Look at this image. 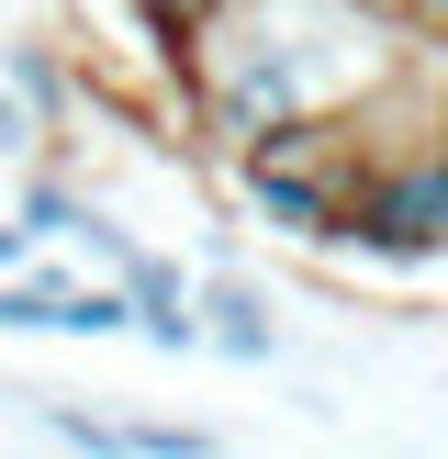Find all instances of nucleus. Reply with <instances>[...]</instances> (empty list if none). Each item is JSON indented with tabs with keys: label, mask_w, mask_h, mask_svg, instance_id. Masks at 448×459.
Masks as SVG:
<instances>
[{
	"label": "nucleus",
	"mask_w": 448,
	"mask_h": 459,
	"mask_svg": "<svg viewBox=\"0 0 448 459\" xmlns=\"http://www.w3.org/2000/svg\"><path fill=\"white\" fill-rule=\"evenodd\" d=\"M358 112H291L280 134H258L246 157H224L246 191V213H258V236L280 247H314V258H336L348 247V191H358Z\"/></svg>",
	"instance_id": "1"
},
{
	"label": "nucleus",
	"mask_w": 448,
	"mask_h": 459,
	"mask_svg": "<svg viewBox=\"0 0 448 459\" xmlns=\"http://www.w3.org/2000/svg\"><path fill=\"white\" fill-rule=\"evenodd\" d=\"M336 258H370V269H426V258H448V112L358 157L348 247H336Z\"/></svg>",
	"instance_id": "2"
},
{
	"label": "nucleus",
	"mask_w": 448,
	"mask_h": 459,
	"mask_svg": "<svg viewBox=\"0 0 448 459\" xmlns=\"http://www.w3.org/2000/svg\"><path fill=\"white\" fill-rule=\"evenodd\" d=\"M191 303H202V348H213V359H236V370H269V359H280V314H269V291L246 281L236 258L202 269Z\"/></svg>",
	"instance_id": "3"
},
{
	"label": "nucleus",
	"mask_w": 448,
	"mask_h": 459,
	"mask_svg": "<svg viewBox=\"0 0 448 459\" xmlns=\"http://www.w3.org/2000/svg\"><path fill=\"white\" fill-rule=\"evenodd\" d=\"M22 403H34V426H45L56 448H90V459H124V415H90L79 393H22Z\"/></svg>",
	"instance_id": "4"
},
{
	"label": "nucleus",
	"mask_w": 448,
	"mask_h": 459,
	"mask_svg": "<svg viewBox=\"0 0 448 459\" xmlns=\"http://www.w3.org/2000/svg\"><path fill=\"white\" fill-rule=\"evenodd\" d=\"M56 336H134V291L112 281H90V291H56Z\"/></svg>",
	"instance_id": "5"
},
{
	"label": "nucleus",
	"mask_w": 448,
	"mask_h": 459,
	"mask_svg": "<svg viewBox=\"0 0 448 459\" xmlns=\"http://www.w3.org/2000/svg\"><path fill=\"white\" fill-rule=\"evenodd\" d=\"M213 426H168V415H124V459H213Z\"/></svg>",
	"instance_id": "6"
},
{
	"label": "nucleus",
	"mask_w": 448,
	"mask_h": 459,
	"mask_svg": "<svg viewBox=\"0 0 448 459\" xmlns=\"http://www.w3.org/2000/svg\"><path fill=\"white\" fill-rule=\"evenodd\" d=\"M0 336H56V281H0Z\"/></svg>",
	"instance_id": "7"
},
{
	"label": "nucleus",
	"mask_w": 448,
	"mask_h": 459,
	"mask_svg": "<svg viewBox=\"0 0 448 459\" xmlns=\"http://www.w3.org/2000/svg\"><path fill=\"white\" fill-rule=\"evenodd\" d=\"M224 12H236V0H146L157 45H179V56H191V34H202V22H224Z\"/></svg>",
	"instance_id": "8"
},
{
	"label": "nucleus",
	"mask_w": 448,
	"mask_h": 459,
	"mask_svg": "<svg viewBox=\"0 0 448 459\" xmlns=\"http://www.w3.org/2000/svg\"><path fill=\"white\" fill-rule=\"evenodd\" d=\"M34 146H45V124H34V112H22V90L0 79V157H34Z\"/></svg>",
	"instance_id": "9"
},
{
	"label": "nucleus",
	"mask_w": 448,
	"mask_h": 459,
	"mask_svg": "<svg viewBox=\"0 0 448 459\" xmlns=\"http://www.w3.org/2000/svg\"><path fill=\"white\" fill-rule=\"evenodd\" d=\"M403 45H426V56H448V0H403Z\"/></svg>",
	"instance_id": "10"
}]
</instances>
